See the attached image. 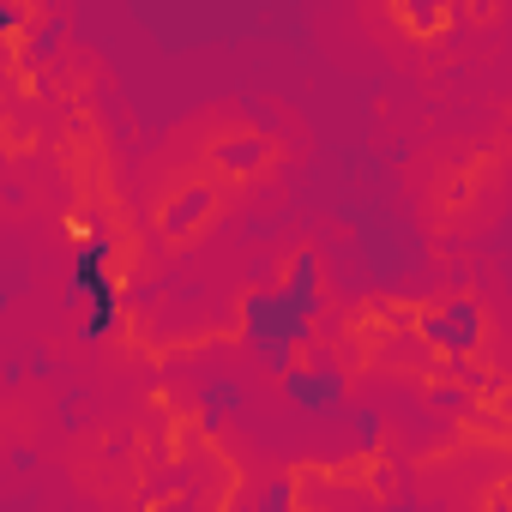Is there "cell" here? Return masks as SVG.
Returning <instances> with one entry per match:
<instances>
[{
    "instance_id": "cell-7",
    "label": "cell",
    "mask_w": 512,
    "mask_h": 512,
    "mask_svg": "<svg viewBox=\"0 0 512 512\" xmlns=\"http://www.w3.org/2000/svg\"><path fill=\"white\" fill-rule=\"evenodd\" d=\"M253 157H260V151H253V145H229V151H223V163H229V169H247Z\"/></svg>"
},
{
    "instance_id": "cell-5",
    "label": "cell",
    "mask_w": 512,
    "mask_h": 512,
    "mask_svg": "<svg viewBox=\"0 0 512 512\" xmlns=\"http://www.w3.org/2000/svg\"><path fill=\"white\" fill-rule=\"evenodd\" d=\"M241 410V392L235 386H205V416L211 422H223V416H235Z\"/></svg>"
},
{
    "instance_id": "cell-6",
    "label": "cell",
    "mask_w": 512,
    "mask_h": 512,
    "mask_svg": "<svg viewBox=\"0 0 512 512\" xmlns=\"http://www.w3.org/2000/svg\"><path fill=\"white\" fill-rule=\"evenodd\" d=\"M205 205H211V199H205V193H187V199H181V205H169V229H193V223H187V217H199V211H205Z\"/></svg>"
},
{
    "instance_id": "cell-2",
    "label": "cell",
    "mask_w": 512,
    "mask_h": 512,
    "mask_svg": "<svg viewBox=\"0 0 512 512\" xmlns=\"http://www.w3.org/2000/svg\"><path fill=\"white\" fill-rule=\"evenodd\" d=\"M67 296L73 302H91V320H85V332L91 338H103L109 326H115V284H109V235L103 229H91L79 247H73V278H67Z\"/></svg>"
},
{
    "instance_id": "cell-1",
    "label": "cell",
    "mask_w": 512,
    "mask_h": 512,
    "mask_svg": "<svg viewBox=\"0 0 512 512\" xmlns=\"http://www.w3.org/2000/svg\"><path fill=\"white\" fill-rule=\"evenodd\" d=\"M314 260H296V278L284 296H253L247 302V344L260 350L272 368H290V350L314 332Z\"/></svg>"
},
{
    "instance_id": "cell-4",
    "label": "cell",
    "mask_w": 512,
    "mask_h": 512,
    "mask_svg": "<svg viewBox=\"0 0 512 512\" xmlns=\"http://www.w3.org/2000/svg\"><path fill=\"white\" fill-rule=\"evenodd\" d=\"M476 332H482V326H476V308H446L440 320H428V338H440L446 350H470Z\"/></svg>"
},
{
    "instance_id": "cell-8",
    "label": "cell",
    "mask_w": 512,
    "mask_h": 512,
    "mask_svg": "<svg viewBox=\"0 0 512 512\" xmlns=\"http://www.w3.org/2000/svg\"><path fill=\"white\" fill-rule=\"evenodd\" d=\"M0 308H7V290H0Z\"/></svg>"
},
{
    "instance_id": "cell-3",
    "label": "cell",
    "mask_w": 512,
    "mask_h": 512,
    "mask_svg": "<svg viewBox=\"0 0 512 512\" xmlns=\"http://www.w3.org/2000/svg\"><path fill=\"white\" fill-rule=\"evenodd\" d=\"M284 392L290 404H302L308 416H326L344 404V374L338 368H284Z\"/></svg>"
}]
</instances>
